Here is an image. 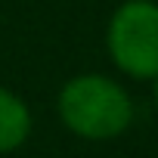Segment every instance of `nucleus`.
<instances>
[{
  "label": "nucleus",
  "instance_id": "7ed1b4c3",
  "mask_svg": "<svg viewBox=\"0 0 158 158\" xmlns=\"http://www.w3.org/2000/svg\"><path fill=\"white\" fill-rule=\"evenodd\" d=\"M31 124L34 121L25 99L10 87H0V155L22 149L31 136Z\"/></svg>",
  "mask_w": 158,
  "mask_h": 158
},
{
  "label": "nucleus",
  "instance_id": "f257e3e1",
  "mask_svg": "<svg viewBox=\"0 0 158 158\" xmlns=\"http://www.w3.org/2000/svg\"><path fill=\"white\" fill-rule=\"evenodd\" d=\"M56 112L65 130L90 143H106L121 136L136 115L130 93L115 77L96 71L68 77L56 96Z\"/></svg>",
  "mask_w": 158,
  "mask_h": 158
},
{
  "label": "nucleus",
  "instance_id": "f03ea898",
  "mask_svg": "<svg viewBox=\"0 0 158 158\" xmlns=\"http://www.w3.org/2000/svg\"><path fill=\"white\" fill-rule=\"evenodd\" d=\"M106 50L118 71L133 81H152L158 74V3L124 0L106 28Z\"/></svg>",
  "mask_w": 158,
  "mask_h": 158
},
{
  "label": "nucleus",
  "instance_id": "20e7f679",
  "mask_svg": "<svg viewBox=\"0 0 158 158\" xmlns=\"http://www.w3.org/2000/svg\"><path fill=\"white\" fill-rule=\"evenodd\" d=\"M152 102H155V109H158V74L152 77Z\"/></svg>",
  "mask_w": 158,
  "mask_h": 158
}]
</instances>
